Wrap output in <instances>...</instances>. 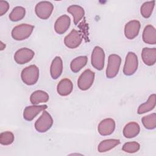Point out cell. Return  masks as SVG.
Here are the masks:
<instances>
[{
    "label": "cell",
    "mask_w": 156,
    "mask_h": 156,
    "mask_svg": "<svg viewBox=\"0 0 156 156\" xmlns=\"http://www.w3.org/2000/svg\"><path fill=\"white\" fill-rule=\"evenodd\" d=\"M21 77L23 82L27 85H32L37 83L39 78V69L35 65H31L23 69Z\"/></svg>",
    "instance_id": "1"
},
{
    "label": "cell",
    "mask_w": 156,
    "mask_h": 156,
    "mask_svg": "<svg viewBox=\"0 0 156 156\" xmlns=\"http://www.w3.org/2000/svg\"><path fill=\"white\" fill-rule=\"evenodd\" d=\"M34 26L29 24H21L13 27L12 30V38L17 41H21L29 37L33 32Z\"/></svg>",
    "instance_id": "2"
},
{
    "label": "cell",
    "mask_w": 156,
    "mask_h": 156,
    "mask_svg": "<svg viewBox=\"0 0 156 156\" xmlns=\"http://www.w3.org/2000/svg\"><path fill=\"white\" fill-rule=\"evenodd\" d=\"M121 63V57L117 54H111L108 58V64L106 69V76L112 79L118 73Z\"/></svg>",
    "instance_id": "3"
},
{
    "label": "cell",
    "mask_w": 156,
    "mask_h": 156,
    "mask_svg": "<svg viewBox=\"0 0 156 156\" xmlns=\"http://www.w3.org/2000/svg\"><path fill=\"white\" fill-rule=\"evenodd\" d=\"M53 124V119L51 115L43 110L42 115L35 123L36 130L40 133H44L51 129Z\"/></svg>",
    "instance_id": "4"
},
{
    "label": "cell",
    "mask_w": 156,
    "mask_h": 156,
    "mask_svg": "<svg viewBox=\"0 0 156 156\" xmlns=\"http://www.w3.org/2000/svg\"><path fill=\"white\" fill-rule=\"evenodd\" d=\"M138 60L136 55L132 52H129L126 57L123 68V73L126 76L133 74L137 70Z\"/></svg>",
    "instance_id": "5"
},
{
    "label": "cell",
    "mask_w": 156,
    "mask_h": 156,
    "mask_svg": "<svg viewBox=\"0 0 156 156\" xmlns=\"http://www.w3.org/2000/svg\"><path fill=\"white\" fill-rule=\"evenodd\" d=\"M95 74L91 70L85 69L79 76L77 80V86L82 91L88 90L93 83Z\"/></svg>",
    "instance_id": "6"
},
{
    "label": "cell",
    "mask_w": 156,
    "mask_h": 156,
    "mask_svg": "<svg viewBox=\"0 0 156 156\" xmlns=\"http://www.w3.org/2000/svg\"><path fill=\"white\" fill-rule=\"evenodd\" d=\"M105 53L103 49L99 46H95L91 56V63L98 70H102L104 67Z\"/></svg>",
    "instance_id": "7"
},
{
    "label": "cell",
    "mask_w": 156,
    "mask_h": 156,
    "mask_svg": "<svg viewBox=\"0 0 156 156\" xmlns=\"http://www.w3.org/2000/svg\"><path fill=\"white\" fill-rule=\"evenodd\" d=\"M54 10L53 4L49 1H41L37 3L35 8L37 16L42 20L49 18Z\"/></svg>",
    "instance_id": "8"
},
{
    "label": "cell",
    "mask_w": 156,
    "mask_h": 156,
    "mask_svg": "<svg viewBox=\"0 0 156 156\" xmlns=\"http://www.w3.org/2000/svg\"><path fill=\"white\" fill-rule=\"evenodd\" d=\"M35 52L30 49L23 48L18 49L14 55L15 61L20 65L29 62L34 57Z\"/></svg>",
    "instance_id": "9"
},
{
    "label": "cell",
    "mask_w": 156,
    "mask_h": 156,
    "mask_svg": "<svg viewBox=\"0 0 156 156\" xmlns=\"http://www.w3.org/2000/svg\"><path fill=\"white\" fill-rule=\"evenodd\" d=\"M82 41L81 34L75 29H73L64 38L65 46L70 49L77 48L81 44Z\"/></svg>",
    "instance_id": "10"
},
{
    "label": "cell",
    "mask_w": 156,
    "mask_h": 156,
    "mask_svg": "<svg viewBox=\"0 0 156 156\" xmlns=\"http://www.w3.org/2000/svg\"><path fill=\"white\" fill-rule=\"evenodd\" d=\"M115 121L112 118H105L98 124V130L101 135L107 136L111 135L115 129Z\"/></svg>",
    "instance_id": "11"
},
{
    "label": "cell",
    "mask_w": 156,
    "mask_h": 156,
    "mask_svg": "<svg viewBox=\"0 0 156 156\" xmlns=\"http://www.w3.org/2000/svg\"><path fill=\"white\" fill-rule=\"evenodd\" d=\"M141 24L138 20H132L129 21L124 27L125 37L129 40L135 38L139 34Z\"/></svg>",
    "instance_id": "12"
},
{
    "label": "cell",
    "mask_w": 156,
    "mask_h": 156,
    "mask_svg": "<svg viewBox=\"0 0 156 156\" xmlns=\"http://www.w3.org/2000/svg\"><path fill=\"white\" fill-rule=\"evenodd\" d=\"M48 107L47 105H33L26 107L23 112V118L25 120L30 121L34 119V118L39 114L41 111L44 110Z\"/></svg>",
    "instance_id": "13"
},
{
    "label": "cell",
    "mask_w": 156,
    "mask_h": 156,
    "mask_svg": "<svg viewBox=\"0 0 156 156\" xmlns=\"http://www.w3.org/2000/svg\"><path fill=\"white\" fill-rule=\"evenodd\" d=\"M70 18L66 15H62L55 21L54 24V30L56 33L58 34H63L68 29L70 26Z\"/></svg>",
    "instance_id": "14"
},
{
    "label": "cell",
    "mask_w": 156,
    "mask_h": 156,
    "mask_svg": "<svg viewBox=\"0 0 156 156\" xmlns=\"http://www.w3.org/2000/svg\"><path fill=\"white\" fill-rule=\"evenodd\" d=\"M141 58L146 65H154L156 62V48H144L141 52Z\"/></svg>",
    "instance_id": "15"
},
{
    "label": "cell",
    "mask_w": 156,
    "mask_h": 156,
    "mask_svg": "<svg viewBox=\"0 0 156 156\" xmlns=\"http://www.w3.org/2000/svg\"><path fill=\"white\" fill-rule=\"evenodd\" d=\"M73 84L71 80L68 78L62 79L57 86V91L58 94L62 96L69 95L73 91Z\"/></svg>",
    "instance_id": "16"
},
{
    "label": "cell",
    "mask_w": 156,
    "mask_h": 156,
    "mask_svg": "<svg viewBox=\"0 0 156 156\" xmlns=\"http://www.w3.org/2000/svg\"><path fill=\"white\" fill-rule=\"evenodd\" d=\"M143 40L145 43L149 44H156V30L155 28L151 24L147 25L143 32Z\"/></svg>",
    "instance_id": "17"
},
{
    "label": "cell",
    "mask_w": 156,
    "mask_h": 156,
    "mask_svg": "<svg viewBox=\"0 0 156 156\" xmlns=\"http://www.w3.org/2000/svg\"><path fill=\"white\" fill-rule=\"evenodd\" d=\"M63 71V62L60 57H55L51 65L50 74L53 79H58Z\"/></svg>",
    "instance_id": "18"
},
{
    "label": "cell",
    "mask_w": 156,
    "mask_h": 156,
    "mask_svg": "<svg viewBox=\"0 0 156 156\" xmlns=\"http://www.w3.org/2000/svg\"><path fill=\"white\" fill-rule=\"evenodd\" d=\"M140 132V127L136 122L127 123L123 129V135L127 138H132L136 136Z\"/></svg>",
    "instance_id": "19"
},
{
    "label": "cell",
    "mask_w": 156,
    "mask_h": 156,
    "mask_svg": "<svg viewBox=\"0 0 156 156\" xmlns=\"http://www.w3.org/2000/svg\"><path fill=\"white\" fill-rule=\"evenodd\" d=\"M156 105V95L155 94H151L147 101L144 103L141 104L138 108V114H143L149 111L152 110Z\"/></svg>",
    "instance_id": "20"
},
{
    "label": "cell",
    "mask_w": 156,
    "mask_h": 156,
    "mask_svg": "<svg viewBox=\"0 0 156 156\" xmlns=\"http://www.w3.org/2000/svg\"><path fill=\"white\" fill-rule=\"evenodd\" d=\"M67 11L71 13L74 18V23L77 25L85 15L84 9L78 5H71L68 7Z\"/></svg>",
    "instance_id": "21"
},
{
    "label": "cell",
    "mask_w": 156,
    "mask_h": 156,
    "mask_svg": "<svg viewBox=\"0 0 156 156\" xmlns=\"http://www.w3.org/2000/svg\"><path fill=\"white\" fill-rule=\"evenodd\" d=\"M49 98V96L46 92L42 90H37L31 94L30 101L33 105H37L40 103L48 102Z\"/></svg>",
    "instance_id": "22"
},
{
    "label": "cell",
    "mask_w": 156,
    "mask_h": 156,
    "mask_svg": "<svg viewBox=\"0 0 156 156\" xmlns=\"http://www.w3.org/2000/svg\"><path fill=\"white\" fill-rule=\"evenodd\" d=\"M120 144V140L118 139H108L102 141L98 145V150L99 152L102 153L107 152L118 144Z\"/></svg>",
    "instance_id": "23"
},
{
    "label": "cell",
    "mask_w": 156,
    "mask_h": 156,
    "mask_svg": "<svg viewBox=\"0 0 156 156\" xmlns=\"http://www.w3.org/2000/svg\"><path fill=\"white\" fill-rule=\"evenodd\" d=\"M88 61L87 56H79L74 58L70 63V68L73 73H78L83 68Z\"/></svg>",
    "instance_id": "24"
},
{
    "label": "cell",
    "mask_w": 156,
    "mask_h": 156,
    "mask_svg": "<svg viewBox=\"0 0 156 156\" xmlns=\"http://www.w3.org/2000/svg\"><path fill=\"white\" fill-rule=\"evenodd\" d=\"M144 127L149 130H152L156 127V113H153L144 116L141 119Z\"/></svg>",
    "instance_id": "25"
},
{
    "label": "cell",
    "mask_w": 156,
    "mask_h": 156,
    "mask_svg": "<svg viewBox=\"0 0 156 156\" xmlns=\"http://www.w3.org/2000/svg\"><path fill=\"white\" fill-rule=\"evenodd\" d=\"M26 14V10L21 6H17L13 9L9 17L12 21H18L22 20Z\"/></svg>",
    "instance_id": "26"
},
{
    "label": "cell",
    "mask_w": 156,
    "mask_h": 156,
    "mask_svg": "<svg viewBox=\"0 0 156 156\" xmlns=\"http://www.w3.org/2000/svg\"><path fill=\"white\" fill-rule=\"evenodd\" d=\"M155 1H152L143 4L140 8V12L144 18H148L151 16L155 6Z\"/></svg>",
    "instance_id": "27"
},
{
    "label": "cell",
    "mask_w": 156,
    "mask_h": 156,
    "mask_svg": "<svg viewBox=\"0 0 156 156\" xmlns=\"http://www.w3.org/2000/svg\"><path fill=\"white\" fill-rule=\"evenodd\" d=\"M14 141V135L10 131H5L0 134V143L2 145H10Z\"/></svg>",
    "instance_id": "28"
},
{
    "label": "cell",
    "mask_w": 156,
    "mask_h": 156,
    "mask_svg": "<svg viewBox=\"0 0 156 156\" xmlns=\"http://www.w3.org/2000/svg\"><path fill=\"white\" fill-rule=\"evenodd\" d=\"M140 149V144L136 141L126 143L122 147V150L127 153H135Z\"/></svg>",
    "instance_id": "29"
},
{
    "label": "cell",
    "mask_w": 156,
    "mask_h": 156,
    "mask_svg": "<svg viewBox=\"0 0 156 156\" xmlns=\"http://www.w3.org/2000/svg\"><path fill=\"white\" fill-rule=\"evenodd\" d=\"M9 9V4L5 1H0V16L7 13Z\"/></svg>",
    "instance_id": "30"
},
{
    "label": "cell",
    "mask_w": 156,
    "mask_h": 156,
    "mask_svg": "<svg viewBox=\"0 0 156 156\" xmlns=\"http://www.w3.org/2000/svg\"><path fill=\"white\" fill-rule=\"evenodd\" d=\"M5 48V44L2 43V41H0V49L1 51H2Z\"/></svg>",
    "instance_id": "31"
}]
</instances>
